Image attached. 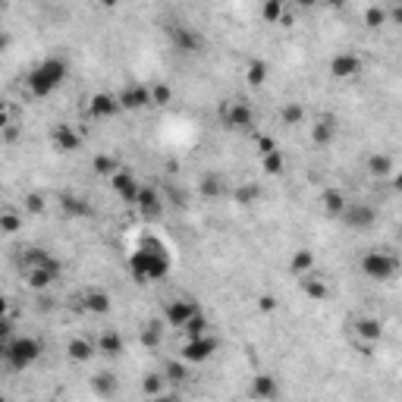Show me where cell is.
Instances as JSON below:
<instances>
[{"instance_id":"1","label":"cell","mask_w":402,"mask_h":402,"mask_svg":"<svg viewBox=\"0 0 402 402\" xmlns=\"http://www.w3.org/2000/svg\"><path fill=\"white\" fill-rule=\"evenodd\" d=\"M126 271L136 283H161L170 277L173 271V255L167 242L154 233H145L139 239V246L132 248V255L126 258Z\"/></svg>"},{"instance_id":"2","label":"cell","mask_w":402,"mask_h":402,"mask_svg":"<svg viewBox=\"0 0 402 402\" xmlns=\"http://www.w3.org/2000/svg\"><path fill=\"white\" fill-rule=\"evenodd\" d=\"M66 76H69L66 57L51 54V57H44L41 63H35V66L26 73V94H29V98H35V101L51 98V94L57 91L63 82H66Z\"/></svg>"},{"instance_id":"3","label":"cell","mask_w":402,"mask_h":402,"mask_svg":"<svg viewBox=\"0 0 402 402\" xmlns=\"http://www.w3.org/2000/svg\"><path fill=\"white\" fill-rule=\"evenodd\" d=\"M41 352H44V346H41V340H38V336H29V333H26V336H13L0 361H4L10 371H29L31 365H38Z\"/></svg>"},{"instance_id":"4","label":"cell","mask_w":402,"mask_h":402,"mask_svg":"<svg viewBox=\"0 0 402 402\" xmlns=\"http://www.w3.org/2000/svg\"><path fill=\"white\" fill-rule=\"evenodd\" d=\"M361 273H365L368 280L374 283H390L393 277L399 273V258L393 255L390 248H368L365 255H361Z\"/></svg>"},{"instance_id":"5","label":"cell","mask_w":402,"mask_h":402,"mask_svg":"<svg viewBox=\"0 0 402 402\" xmlns=\"http://www.w3.org/2000/svg\"><path fill=\"white\" fill-rule=\"evenodd\" d=\"M220 123H223L230 132H251L255 129V123H258V114H255V107H251L248 101L230 98V101L220 104Z\"/></svg>"},{"instance_id":"6","label":"cell","mask_w":402,"mask_h":402,"mask_svg":"<svg viewBox=\"0 0 402 402\" xmlns=\"http://www.w3.org/2000/svg\"><path fill=\"white\" fill-rule=\"evenodd\" d=\"M132 208L139 211V217L145 220V223H161L164 211H167V199H164V192L157 186H145V183H141L139 199H136Z\"/></svg>"},{"instance_id":"7","label":"cell","mask_w":402,"mask_h":402,"mask_svg":"<svg viewBox=\"0 0 402 402\" xmlns=\"http://www.w3.org/2000/svg\"><path fill=\"white\" fill-rule=\"evenodd\" d=\"M340 220L349 230L356 233H368L377 226V208L371 201H361V199H349V204H346V211L340 214Z\"/></svg>"},{"instance_id":"8","label":"cell","mask_w":402,"mask_h":402,"mask_svg":"<svg viewBox=\"0 0 402 402\" xmlns=\"http://www.w3.org/2000/svg\"><path fill=\"white\" fill-rule=\"evenodd\" d=\"M167 38H170L173 51H179L183 57H195V54L204 51V35H201V31H195L192 26H186V22L170 26L167 29Z\"/></svg>"},{"instance_id":"9","label":"cell","mask_w":402,"mask_h":402,"mask_svg":"<svg viewBox=\"0 0 402 402\" xmlns=\"http://www.w3.org/2000/svg\"><path fill=\"white\" fill-rule=\"evenodd\" d=\"M220 349V340L214 333H204V336H195V340H186L183 349H179V358L186 361V365H204V361H211L217 356Z\"/></svg>"},{"instance_id":"10","label":"cell","mask_w":402,"mask_h":402,"mask_svg":"<svg viewBox=\"0 0 402 402\" xmlns=\"http://www.w3.org/2000/svg\"><path fill=\"white\" fill-rule=\"evenodd\" d=\"M47 139H51V148H54L57 154H73V151H82V145H85L82 132H79L73 123H66V120L54 123V126H51V132H47Z\"/></svg>"},{"instance_id":"11","label":"cell","mask_w":402,"mask_h":402,"mask_svg":"<svg viewBox=\"0 0 402 402\" xmlns=\"http://www.w3.org/2000/svg\"><path fill=\"white\" fill-rule=\"evenodd\" d=\"M327 69H330V79H336V82H352V79H358L365 73V60L356 51H340L330 57Z\"/></svg>"},{"instance_id":"12","label":"cell","mask_w":402,"mask_h":402,"mask_svg":"<svg viewBox=\"0 0 402 402\" xmlns=\"http://www.w3.org/2000/svg\"><path fill=\"white\" fill-rule=\"evenodd\" d=\"M349 327H352V336H356L358 349L365 352V356H371V349L383 340V324L377 318H356Z\"/></svg>"},{"instance_id":"13","label":"cell","mask_w":402,"mask_h":402,"mask_svg":"<svg viewBox=\"0 0 402 402\" xmlns=\"http://www.w3.org/2000/svg\"><path fill=\"white\" fill-rule=\"evenodd\" d=\"M116 101H120V110H126V114H139V110L151 107V91L141 82H129L116 91Z\"/></svg>"},{"instance_id":"14","label":"cell","mask_w":402,"mask_h":402,"mask_svg":"<svg viewBox=\"0 0 402 402\" xmlns=\"http://www.w3.org/2000/svg\"><path fill=\"white\" fill-rule=\"evenodd\" d=\"M201 308L192 302V298H170L167 305H164V324L167 327H176V330H183L189 321L195 318Z\"/></svg>"},{"instance_id":"15","label":"cell","mask_w":402,"mask_h":402,"mask_svg":"<svg viewBox=\"0 0 402 402\" xmlns=\"http://www.w3.org/2000/svg\"><path fill=\"white\" fill-rule=\"evenodd\" d=\"M280 393H283L280 381H277L273 374H267V371L255 374V377L248 381V399H251V402H277Z\"/></svg>"},{"instance_id":"16","label":"cell","mask_w":402,"mask_h":402,"mask_svg":"<svg viewBox=\"0 0 402 402\" xmlns=\"http://www.w3.org/2000/svg\"><path fill=\"white\" fill-rule=\"evenodd\" d=\"M110 189L116 192V199H120V201L136 204L141 183H139V176H136V173H132L129 167H120V170L114 173V176H110Z\"/></svg>"},{"instance_id":"17","label":"cell","mask_w":402,"mask_h":402,"mask_svg":"<svg viewBox=\"0 0 402 402\" xmlns=\"http://www.w3.org/2000/svg\"><path fill=\"white\" fill-rule=\"evenodd\" d=\"M91 343H94V352H98V356H104V358H120L126 352L123 333H120V330H114V327H104Z\"/></svg>"},{"instance_id":"18","label":"cell","mask_w":402,"mask_h":402,"mask_svg":"<svg viewBox=\"0 0 402 402\" xmlns=\"http://www.w3.org/2000/svg\"><path fill=\"white\" fill-rule=\"evenodd\" d=\"M22 267H41V271L63 273L60 258H57V255H51L47 248H38V246H31V248L22 251V258H19V271H22Z\"/></svg>"},{"instance_id":"19","label":"cell","mask_w":402,"mask_h":402,"mask_svg":"<svg viewBox=\"0 0 402 402\" xmlns=\"http://www.w3.org/2000/svg\"><path fill=\"white\" fill-rule=\"evenodd\" d=\"M89 114L94 120H114L120 114V101H116L114 91H94L89 98Z\"/></svg>"},{"instance_id":"20","label":"cell","mask_w":402,"mask_h":402,"mask_svg":"<svg viewBox=\"0 0 402 402\" xmlns=\"http://www.w3.org/2000/svg\"><path fill=\"white\" fill-rule=\"evenodd\" d=\"M199 192H201V199L217 201V199H226V195H230V183H226L223 173L211 170V173H201V179H199Z\"/></svg>"},{"instance_id":"21","label":"cell","mask_w":402,"mask_h":402,"mask_svg":"<svg viewBox=\"0 0 402 402\" xmlns=\"http://www.w3.org/2000/svg\"><path fill=\"white\" fill-rule=\"evenodd\" d=\"M298 289H302L311 302H324V298H330V283L321 271H311V273H305V277H298Z\"/></svg>"},{"instance_id":"22","label":"cell","mask_w":402,"mask_h":402,"mask_svg":"<svg viewBox=\"0 0 402 402\" xmlns=\"http://www.w3.org/2000/svg\"><path fill=\"white\" fill-rule=\"evenodd\" d=\"M22 283L31 289V293H47V289L54 286V283L60 280V273L54 271H41V267H22Z\"/></svg>"},{"instance_id":"23","label":"cell","mask_w":402,"mask_h":402,"mask_svg":"<svg viewBox=\"0 0 402 402\" xmlns=\"http://www.w3.org/2000/svg\"><path fill=\"white\" fill-rule=\"evenodd\" d=\"M60 211L66 217H76V220H89L94 214L91 201L85 199V195H76V192H63L60 195Z\"/></svg>"},{"instance_id":"24","label":"cell","mask_w":402,"mask_h":402,"mask_svg":"<svg viewBox=\"0 0 402 402\" xmlns=\"http://www.w3.org/2000/svg\"><path fill=\"white\" fill-rule=\"evenodd\" d=\"M308 129H311V141H314V145H318V148H330L336 141V116H330V114L318 116Z\"/></svg>"},{"instance_id":"25","label":"cell","mask_w":402,"mask_h":402,"mask_svg":"<svg viewBox=\"0 0 402 402\" xmlns=\"http://www.w3.org/2000/svg\"><path fill=\"white\" fill-rule=\"evenodd\" d=\"M346 204H349V195H346L343 189L330 186V189H324V192H321V211H324L327 217L340 220V214L346 211Z\"/></svg>"},{"instance_id":"26","label":"cell","mask_w":402,"mask_h":402,"mask_svg":"<svg viewBox=\"0 0 402 402\" xmlns=\"http://www.w3.org/2000/svg\"><path fill=\"white\" fill-rule=\"evenodd\" d=\"M82 308L94 314V318H101V314H110V308H114V302H110V293H104V289H85L82 293Z\"/></svg>"},{"instance_id":"27","label":"cell","mask_w":402,"mask_h":402,"mask_svg":"<svg viewBox=\"0 0 402 402\" xmlns=\"http://www.w3.org/2000/svg\"><path fill=\"white\" fill-rule=\"evenodd\" d=\"M164 336H167V324H164V321H145L139 330V343L145 346V349H161Z\"/></svg>"},{"instance_id":"28","label":"cell","mask_w":402,"mask_h":402,"mask_svg":"<svg viewBox=\"0 0 402 402\" xmlns=\"http://www.w3.org/2000/svg\"><path fill=\"white\" fill-rule=\"evenodd\" d=\"M305 120H308V110H305L302 101H283L280 104V123L286 129H298Z\"/></svg>"},{"instance_id":"29","label":"cell","mask_w":402,"mask_h":402,"mask_svg":"<svg viewBox=\"0 0 402 402\" xmlns=\"http://www.w3.org/2000/svg\"><path fill=\"white\" fill-rule=\"evenodd\" d=\"M311 271H318V258H314V251L311 248H296L293 258H289V273L298 280V277H305V273H311Z\"/></svg>"},{"instance_id":"30","label":"cell","mask_w":402,"mask_h":402,"mask_svg":"<svg viewBox=\"0 0 402 402\" xmlns=\"http://www.w3.org/2000/svg\"><path fill=\"white\" fill-rule=\"evenodd\" d=\"M161 377H164V381H167V387L179 390V387H183V383L189 381V365H186L183 358H170V361H164Z\"/></svg>"},{"instance_id":"31","label":"cell","mask_w":402,"mask_h":402,"mask_svg":"<svg viewBox=\"0 0 402 402\" xmlns=\"http://www.w3.org/2000/svg\"><path fill=\"white\" fill-rule=\"evenodd\" d=\"M66 356H69V361H76V365H89L98 352H94L91 340H85V336H73V340L66 343Z\"/></svg>"},{"instance_id":"32","label":"cell","mask_w":402,"mask_h":402,"mask_svg":"<svg viewBox=\"0 0 402 402\" xmlns=\"http://www.w3.org/2000/svg\"><path fill=\"white\" fill-rule=\"evenodd\" d=\"M89 387H91V393L98 399H114L116 396V387H120V383H116V374L114 371H98L89 381Z\"/></svg>"},{"instance_id":"33","label":"cell","mask_w":402,"mask_h":402,"mask_svg":"<svg viewBox=\"0 0 402 402\" xmlns=\"http://www.w3.org/2000/svg\"><path fill=\"white\" fill-rule=\"evenodd\" d=\"M393 167H396V161H393V154H387V151H374L368 157V176H374V179H390Z\"/></svg>"},{"instance_id":"34","label":"cell","mask_w":402,"mask_h":402,"mask_svg":"<svg viewBox=\"0 0 402 402\" xmlns=\"http://www.w3.org/2000/svg\"><path fill=\"white\" fill-rule=\"evenodd\" d=\"M230 199L236 204H242V208H248V204H258L264 199V189H261V183H242V186L230 189Z\"/></svg>"},{"instance_id":"35","label":"cell","mask_w":402,"mask_h":402,"mask_svg":"<svg viewBox=\"0 0 402 402\" xmlns=\"http://www.w3.org/2000/svg\"><path fill=\"white\" fill-rule=\"evenodd\" d=\"M22 230V211L10 208V204H0V233L16 236Z\"/></svg>"},{"instance_id":"36","label":"cell","mask_w":402,"mask_h":402,"mask_svg":"<svg viewBox=\"0 0 402 402\" xmlns=\"http://www.w3.org/2000/svg\"><path fill=\"white\" fill-rule=\"evenodd\" d=\"M267 73H271L267 60L255 57V60H248V66H246V82L251 85V89H261V85L267 82Z\"/></svg>"},{"instance_id":"37","label":"cell","mask_w":402,"mask_h":402,"mask_svg":"<svg viewBox=\"0 0 402 402\" xmlns=\"http://www.w3.org/2000/svg\"><path fill=\"white\" fill-rule=\"evenodd\" d=\"M261 19L267 26H280V22H286V4L283 0H264L261 4Z\"/></svg>"},{"instance_id":"38","label":"cell","mask_w":402,"mask_h":402,"mask_svg":"<svg viewBox=\"0 0 402 402\" xmlns=\"http://www.w3.org/2000/svg\"><path fill=\"white\" fill-rule=\"evenodd\" d=\"M120 167H123V164L116 161L114 154H94V157H91V170L98 173V176H107V179H110Z\"/></svg>"},{"instance_id":"39","label":"cell","mask_w":402,"mask_h":402,"mask_svg":"<svg viewBox=\"0 0 402 402\" xmlns=\"http://www.w3.org/2000/svg\"><path fill=\"white\" fill-rule=\"evenodd\" d=\"M261 170L267 173V176H283V173H286V157H283L280 148L261 157Z\"/></svg>"},{"instance_id":"40","label":"cell","mask_w":402,"mask_h":402,"mask_svg":"<svg viewBox=\"0 0 402 402\" xmlns=\"http://www.w3.org/2000/svg\"><path fill=\"white\" fill-rule=\"evenodd\" d=\"M387 22H390V16H387V6H383V4H371V6H368V10H365V26L368 29H383V26H387Z\"/></svg>"},{"instance_id":"41","label":"cell","mask_w":402,"mask_h":402,"mask_svg":"<svg viewBox=\"0 0 402 402\" xmlns=\"http://www.w3.org/2000/svg\"><path fill=\"white\" fill-rule=\"evenodd\" d=\"M183 333H186V340H195V336H204V333H211V321H208V314L199 311L192 321L183 327Z\"/></svg>"},{"instance_id":"42","label":"cell","mask_w":402,"mask_h":402,"mask_svg":"<svg viewBox=\"0 0 402 402\" xmlns=\"http://www.w3.org/2000/svg\"><path fill=\"white\" fill-rule=\"evenodd\" d=\"M164 390H167V381H164V377H161V371H157V374H145V377H141V393H145V399L161 396Z\"/></svg>"},{"instance_id":"43","label":"cell","mask_w":402,"mask_h":402,"mask_svg":"<svg viewBox=\"0 0 402 402\" xmlns=\"http://www.w3.org/2000/svg\"><path fill=\"white\" fill-rule=\"evenodd\" d=\"M22 211L31 217H38V214H44L47 211V199L41 192H26V199H22Z\"/></svg>"},{"instance_id":"44","label":"cell","mask_w":402,"mask_h":402,"mask_svg":"<svg viewBox=\"0 0 402 402\" xmlns=\"http://www.w3.org/2000/svg\"><path fill=\"white\" fill-rule=\"evenodd\" d=\"M148 91H151V104L154 107H167L170 101H173V89L167 82H154V85H148Z\"/></svg>"},{"instance_id":"45","label":"cell","mask_w":402,"mask_h":402,"mask_svg":"<svg viewBox=\"0 0 402 402\" xmlns=\"http://www.w3.org/2000/svg\"><path fill=\"white\" fill-rule=\"evenodd\" d=\"M13 321L10 318H0V358H4V352H6V346H10L13 340Z\"/></svg>"},{"instance_id":"46","label":"cell","mask_w":402,"mask_h":402,"mask_svg":"<svg viewBox=\"0 0 402 402\" xmlns=\"http://www.w3.org/2000/svg\"><path fill=\"white\" fill-rule=\"evenodd\" d=\"M255 308L261 311V314H273L280 308V302H277V296H271V293H264V296H258V302H255Z\"/></svg>"},{"instance_id":"47","label":"cell","mask_w":402,"mask_h":402,"mask_svg":"<svg viewBox=\"0 0 402 402\" xmlns=\"http://www.w3.org/2000/svg\"><path fill=\"white\" fill-rule=\"evenodd\" d=\"M277 148H280L277 139H271V136H258V139H255V151L261 154V157L271 154V151H277Z\"/></svg>"},{"instance_id":"48","label":"cell","mask_w":402,"mask_h":402,"mask_svg":"<svg viewBox=\"0 0 402 402\" xmlns=\"http://www.w3.org/2000/svg\"><path fill=\"white\" fill-rule=\"evenodd\" d=\"M148 402H183V396H179V390H164L161 396L148 399Z\"/></svg>"},{"instance_id":"49","label":"cell","mask_w":402,"mask_h":402,"mask_svg":"<svg viewBox=\"0 0 402 402\" xmlns=\"http://www.w3.org/2000/svg\"><path fill=\"white\" fill-rule=\"evenodd\" d=\"M16 139H19V126H16V123H13V126H6V129L0 132V141H10V145H13Z\"/></svg>"},{"instance_id":"50","label":"cell","mask_w":402,"mask_h":402,"mask_svg":"<svg viewBox=\"0 0 402 402\" xmlns=\"http://www.w3.org/2000/svg\"><path fill=\"white\" fill-rule=\"evenodd\" d=\"M6 126H13V114H10V107L6 104H0V132H4Z\"/></svg>"},{"instance_id":"51","label":"cell","mask_w":402,"mask_h":402,"mask_svg":"<svg viewBox=\"0 0 402 402\" xmlns=\"http://www.w3.org/2000/svg\"><path fill=\"white\" fill-rule=\"evenodd\" d=\"M0 318H10V298L0 293Z\"/></svg>"},{"instance_id":"52","label":"cell","mask_w":402,"mask_h":402,"mask_svg":"<svg viewBox=\"0 0 402 402\" xmlns=\"http://www.w3.org/2000/svg\"><path fill=\"white\" fill-rule=\"evenodd\" d=\"M10 41H13V38H10V35H6V31H0V54H4V51H6V47H10Z\"/></svg>"},{"instance_id":"53","label":"cell","mask_w":402,"mask_h":402,"mask_svg":"<svg viewBox=\"0 0 402 402\" xmlns=\"http://www.w3.org/2000/svg\"><path fill=\"white\" fill-rule=\"evenodd\" d=\"M0 199H4V183H0Z\"/></svg>"},{"instance_id":"54","label":"cell","mask_w":402,"mask_h":402,"mask_svg":"<svg viewBox=\"0 0 402 402\" xmlns=\"http://www.w3.org/2000/svg\"><path fill=\"white\" fill-rule=\"evenodd\" d=\"M0 402H6V396H4V393H0Z\"/></svg>"}]
</instances>
